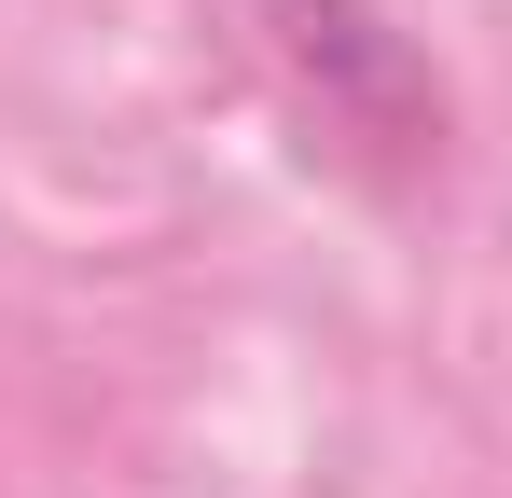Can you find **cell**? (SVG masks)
Listing matches in <instances>:
<instances>
[{
  "label": "cell",
  "instance_id": "cell-1",
  "mask_svg": "<svg viewBox=\"0 0 512 498\" xmlns=\"http://www.w3.org/2000/svg\"><path fill=\"white\" fill-rule=\"evenodd\" d=\"M263 14V56L291 70V97L333 125V139H360L374 166H443V83H429V56L374 14V0H250Z\"/></svg>",
  "mask_w": 512,
  "mask_h": 498
}]
</instances>
